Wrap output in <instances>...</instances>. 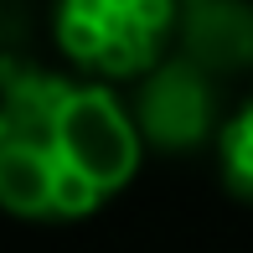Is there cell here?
<instances>
[{"instance_id":"5","label":"cell","mask_w":253,"mask_h":253,"mask_svg":"<svg viewBox=\"0 0 253 253\" xmlns=\"http://www.w3.org/2000/svg\"><path fill=\"white\" fill-rule=\"evenodd\" d=\"M217 160H222L227 191H238L243 202H253V98L217 129Z\"/></svg>"},{"instance_id":"3","label":"cell","mask_w":253,"mask_h":253,"mask_svg":"<svg viewBox=\"0 0 253 253\" xmlns=\"http://www.w3.org/2000/svg\"><path fill=\"white\" fill-rule=\"evenodd\" d=\"M212 78L202 62H191L186 52L181 57H160L150 73L140 78V93H134V124H140L145 145L155 150H197L202 140L217 134V93Z\"/></svg>"},{"instance_id":"4","label":"cell","mask_w":253,"mask_h":253,"mask_svg":"<svg viewBox=\"0 0 253 253\" xmlns=\"http://www.w3.org/2000/svg\"><path fill=\"white\" fill-rule=\"evenodd\" d=\"M176 42L207 73H248L253 67V0H181Z\"/></svg>"},{"instance_id":"1","label":"cell","mask_w":253,"mask_h":253,"mask_svg":"<svg viewBox=\"0 0 253 253\" xmlns=\"http://www.w3.org/2000/svg\"><path fill=\"white\" fill-rule=\"evenodd\" d=\"M145 134L103 78L16 73L0 88V212L83 222L134 181Z\"/></svg>"},{"instance_id":"2","label":"cell","mask_w":253,"mask_h":253,"mask_svg":"<svg viewBox=\"0 0 253 253\" xmlns=\"http://www.w3.org/2000/svg\"><path fill=\"white\" fill-rule=\"evenodd\" d=\"M181 0H57L52 42L78 73L124 83L145 78L176 42Z\"/></svg>"}]
</instances>
